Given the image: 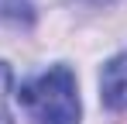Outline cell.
Listing matches in <instances>:
<instances>
[{
	"label": "cell",
	"instance_id": "cell-1",
	"mask_svg": "<svg viewBox=\"0 0 127 124\" xmlns=\"http://www.w3.org/2000/svg\"><path fill=\"white\" fill-rule=\"evenodd\" d=\"M17 103L31 124H79V90L69 65H48L17 86Z\"/></svg>",
	"mask_w": 127,
	"mask_h": 124
},
{
	"label": "cell",
	"instance_id": "cell-2",
	"mask_svg": "<svg viewBox=\"0 0 127 124\" xmlns=\"http://www.w3.org/2000/svg\"><path fill=\"white\" fill-rule=\"evenodd\" d=\"M100 97L110 110H127V48L103 65L100 72Z\"/></svg>",
	"mask_w": 127,
	"mask_h": 124
},
{
	"label": "cell",
	"instance_id": "cell-3",
	"mask_svg": "<svg viewBox=\"0 0 127 124\" xmlns=\"http://www.w3.org/2000/svg\"><path fill=\"white\" fill-rule=\"evenodd\" d=\"M0 24L31 28L34 24V0H0Z\"/></svg>",
	"mask_w": 127,
	"mask_h": 124
},
{
	"label": "cell",
	"instance_id": "cell-4",
	"mask_svg": "<svg viewBox=\"0 0 127 124\" xmlns=\"http://www.w3.org/2000/svg\"><path fill=\"white\" fill-rule=\"evenodd\" d=\"M10 83H14V72L7 62H0V124H10V110H7V100H10Z\"/></svg>",
	"mask_w": 127,
	"mask_h": 124
},
{
	"label": "cell",
	"instance_id": "cell-5",
	"mask_svg": "<svg viewBox=\"0 0 127 124\" xmlns=\"http://www.w3.org/2000/svg\"><path fill=\"white\" fill-rule=\"evenodd\" d=\"M86 3H110V0H86Z\"/></svg>",
	"mask_w": 127,
	"mask_h": 124
}]
</instances>
